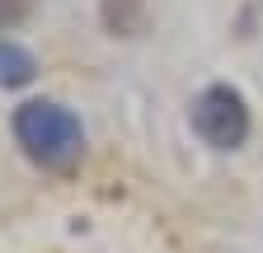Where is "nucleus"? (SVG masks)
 <instances>
[{"label":"nucleus","instance_id":"1","mask_svg":"<svg viewBox=\"0 0 263 253\" xmlns=\"http://www.w3.org/2000/svg\"><path fill=\"white\" fill-rule=\"evenodd\" d=\"M14 141H19V150L28 160L38 169H47V174L76 169L80 150H85L80 117L66 103H52V99H33V103L14 108Z\"/></svg>","mask_w":263,"mask_h":253},{"label":"nucleus","instance_id":"2","mask_svg":"<svg viewBox=\"0 0 263 253\" xmlns=\"http://www.w3.org/2000/svg\"><path fill=\"white\" fill-rule=\"evenodd\" d=\"M193 132L212 150H240L249 136V103L235 85H207L193 99Z\"/></svg>","mask_w":263,"mask_h":253},{"label":"nucleus","instance_id":"3","mask_svg":"<svg viewBox=\"0 0 263 253\" xmlns=\"http://www.w3.org/2000/svg\"><path fill=\"white\" fill-rule=\"evenodd\" d=\"M33 75H38L33 52H24L19 43H5V38H0V85H5V89H19V85H28Z\"/></svg>","mask_w":263,"mask_h":253},{"label":"nucleus","instance_id":"4","mask_svg":"<svg viewBox=\"0 0 263 253\" xmlns=\"http://www.w3.org/2000/svg\"><path fill=\"white\" fill-rule=\"evenodd\" d=\"M104 19L113 33H141L146 10H141V0H104Z\"/></svg>","mask_w":263,"mask_h":253},{"label":"nucleus","instance_id":"5","mask_svg":"<svg viewBox=\"0 0 263 253\" xmlns=\"http://www.w3.org/2000/svg\"><path fill=\"white\" fill-rule=\"evenodd\" d=\"M33 14V0H0V28H19Z\"/></svg>","mask_w":263,"mask_h":253}]
</instances>
